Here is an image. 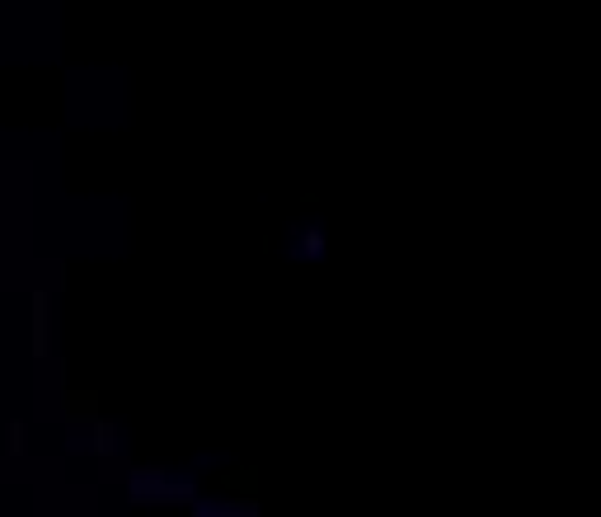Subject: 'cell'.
<instances>
[{"mask_svg":"<svg viewBox=\"0 0 601 517\" xmlns=\"http://www.w3.org/2000/svg\"><path fill=\"white\" fill-rule=\"evenodd\" d=\"M5 452H10V461H24V452H28V423H24V418H10V438H5Z\"/></svg>","mask_w":601,"mask_h":517,"instance_id":"8992f818","label":"cell"},{"mask_svg":"<svg viewBox=\"0 0 601 517\" xmlns=\"http://www.w3.org/2000/svg\"><path fill=\"white\" fill-rule=\"evenodd\" d=\"M99 395L94 390H85V395H76V390H61V418L76 428V423H99Z\"/></svg>","mask_w":601,"mask_h":517,"instance_id":"3957f363","label":"cell"},{"mask_svg":"<svg viewBox=\"0 0 601 517\" xmlns=\"http://www.w3.org/2000/svg\"><path fill=\"white\" fill-rule=\"evenodd\" d=\"M198 517H263L254 498H226V503H198Z\"/></svg>","mask_w":601,"mask_h":517,"instance_id":"277c9868","label":"cell"},{"mask_svg":"<svg viewBox=\"0 0 601 517\" xmlns=\"http://www.w3.org/2000/svg\"><path fill=\"white\" fill-rule=\"evenodd\" d=\"M169 503H198V489H193V485H169L151 508H169Z\"/></svg>","mask_w":601,"mask_h":517,"instance_id":"52a82bcc","label":"cell"},{"mask_svg":"<svg viewBox=\"0 0 601 517\" xmlns=\"http://www.w3.org/2000/svg\"><path fill=\"white\" fill-rule=\"evenodd\" d=\"M52 296L48 292H33V358H48L52 353Z\"/></svg>","mask_w":601,"mask_h":517,"instance_id":"6da1fadb","label":"cell"},{"mask_svg":"<svg viewBox=\"0 0 601 517\" xmlns=\"http://www.w3.org/2000/svg\"><path fill=\"white\" fill-rule=\"evenodd\" d=\"M89 452H94V456H118V428H113V423H108V418H99V423H94V442H89Z\"/></svg>","mask_w":601,"mask_h":517,"instance_id":"5b68a950","label":"cell"},{"mask_svg":"<svg viewBox=\"0 0 601 517\" xmlns=\"http://www.w3.org/2000/svg\"><path fill=\"white\" fill-rule=\"evenodd\" d=\"M301 250H306V258H319L324 254V231H319V226H306V231H301Z\"/></svg>","mask_w":601,"mask_h":517,"instance_id":"ba28073f","label":"cell"},{"mask_svg":"<svg viewBox=\"0 0 601 517\" xmlns=\"http://www.w3.org/2000/svg\"><path fill=\"white\" fill-rule=\"evenodd\" d=\"M127 489H131V503H141V508H151L160 494L169 489V480H165V470H131L127 475Z\"/></svg>","mask_w":601,"mask_h":517,"instance_id":"7a4b0ae2","label":"cell"}]
</instances>
